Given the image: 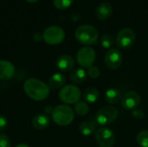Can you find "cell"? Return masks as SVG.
Returning a JSON list of instances; mask_svg holds the SVG:
<instances>
[{"label":"cell","instance_id":"cell-1","mask_svg":"<svg viewBox=\"0 0 148 147\" xmlns=\"http://www.w3.org/2000/svg\"><path fill=\"white\" fill-rule=\"evenodd\" d=\"M24 93L31 100L41 101L48 98L49 88L42 81L36 78H29L23 84Z\"/></svg>","mask_w":148,"mask_h":147},{"label":"cell","instance_id":"cell-2","mask_svg":"<svg viewBox=\"0 0 148 147\" xmlns=\"http://www.w3.org/2000/svg\"><path fill=\"white\" fill-rule=\"evenodd\" d=\"M76 40L84 45H92L96 43L99 37L98 30L90 24H83L79 26L75 33Z\"/></svg>","mask_w":148,"mask_h":147},{"label":"cell","instance_id":"cell-3","mask_svg":"<svg viewBox=\"0 0 148 147\" xmlns=\"http://www.w3.org/2000/svg\"><path fill=\"white\" fill-rule=\"evenodd\" d=\"M75 113L73 109L68 105H58L56 106L51 114L53 121L62 126H69L74 120Z\"/></svg>","mask_w":148,"mask_h":147},{"label":"cell","instance_id":"cell-4","mask_svg":"<svg viewBox=\"0 0 148 147\" xmlns=\"http://www.w3.org/2000/svg\"><path fill=\"white\" fill-rule=\"evenodd\" d=\"M118 117V111L114 107L107 106L101 108L95 114V120L98 125L108 126L112 124Z\"/></svg>","mask_w":148,"mask_h":147},{"label":"cell","instance_id":"cell-5","mask_svg":"<svg viewBox=\"0 0 148 147\" xmlns=\"http://www.w3.org/2000/svg\"><path fill=\"white\" fill-rule=\"evenodd\" d=\"M65 38L63 29L59 26H50L45 29L42 33V39L49 45L60 44Z\"/></svg>","mask_w":148,"mask_h":147},{"label":"cell","instance_id":"cell-6","mask_svg":"<svg viewBox=\"0 0 148 147\" xmlns=\"http://www.w3.org/2000/svg\"><path fill=\"white\" fill-rule=\"evenodd\" d=\"M80 98L81 90L75 85H66L59 92V99L65 104H75Z\"/></svg>","mask_w":148,"mask_h":147},{"label":"cell","instance_id":"cell-7","mask_svg":"<svg viewBox=\"0 0 148 147\" xmlns=\"http://www.w3.org/2000/svg\"><path fill=\"white\" fill-rule=\"evenodd\" d=\"M135 33L132 29L124 28L118 32L115 42L120 49H127L133 46L135 42Z\"/></svg>","mask_w":148,"mask_h":147},{"label":"cell","instance_id":"cell-8","mask_svg":"<svg viewBox=\"0 0 148 147\" xmlns=\"http://www.w3.org/2000/svg\"><path fill=\"white\" fill-rule=\"evenodd\" d=\"M95 139L100 147H113L115 144V134L108 127H100L95 132Z\"/></svg>","mask_w":148,"mask_h":147},{"label":"cell","instance_id":"cell-9","mask_svg":"<svg viewBox=\"0 0 148 147\" xmlns=\"http://www.w3.org/2000/svg\"><path fill=\"white\" fill-rule=\"evenodd\" d=\"M96 58L95 51L90 47H83L76 54L77 63L82 68H90L93 66Z\"/></svg>","mask_w":148,"mask_h":147},{"label":"cell","instance_id":"cell-10","mask_svg":"<svg viewBox=\"0 0 148 147\" xmlns=\"http://www.w3.org/2000/svg\"><path fill=\"white\" fill-rule=\"evenodd\" d=\"M104 62L109 69H118L122 63V54L117 49H110L105 54Z\"/></svg>","mask_w":148,"mask_h":147},{"label":"cell","instance_id":"cell-11","mask_svg":"<svg viewBox=\"0 0 148 147\" xmlns=\"http://www.w3.org/2000/svg\"><path fill=\"white\" fill-rule=\"evenodd\" d=\"M121 102L126 110H134L140 104V96L135 91H129L122 95Z\"/></svg>","mask_w":148,"mask_h":147},{"label":"cell","instance_id":"cell-12","mask_svg":"<svg viewBox=\"0 0 148 147\" xmlns=\"http://www.w3.org/2000/svg\"><path fill=\"white\" fill-rule=\"evenodd\" d=\"M15 74L13 63L6 60H0V79L3 81L10 80Z\"/></svg>","mask_w":148,"mask_h":147},{"label":"cell","instance_id":"cell-13","mask_svg":"<svg viewBox=\"0 0 148 147\" xmlns=\"http://www.w3.org/2000/svg\"><path fill=\"white\" fill-rule=\"evenodd\" d=\"M56 65L59 70L68 72L75 67V60L69 55H62L56 59Z\"/></svg>","mask_w":148,"mask_h":147},{"label":"cell","instance_id":"cell-14","mask_svg":"<svg viewBox=\"0 0 148 147\" xmlns=\"http://www.w3.org/2000/svg\"><path fill=\"white\" fill-rule=\"evenodd\" d=\"M114 9L111 3H102L98 5L95 10V16L99 20H107L113 14Z\"/></svg>","mask_w":148,"mask_h":147},{"label":"cell","instance_id":"cell-15","mask_svg":"<svg viewBox=\"0 0 148 147\" xmlns=\"http://www.w3.org/2000/svg\"><path fill=\"white\" fill-rule=\"evenodd\" d=\"M50 123V119L47 114H37L32 120V126L37 130H43L49 126Z\"/></svg>","mask_w":148,"mask_h":147},{"label":"cell","instance_id":"cell-16","mask_svg":"<svg viewBox=\"0 0 148 147\" xmlns=\"http://www.w3.org/2000/svg\"><path fill=\"white\" fill-rule=\"evenodd\" d=\"M66 82L65 76L61 73H56L50 76L48 81V86L49 88L52 89H58L64 87V84Z\"/></svg>","mask_w":148,"mask_h":147},{"label":"cell","instance_id":"cell-17","mask_svg":"<svg viewBox=\"0 0 148 147\" xmlns=\"http://www.w3.org/2000/svg\"><path fill=\"white\" fill-rule=\"evenodd\" d=\"M121 98H122V95H121V91L115 88H108L105 93V100L108 103L111 105L119 103L121 101Z\"/></svg>","mask_w":148,"mask_h":147},{"label":"cell","instance_id":"cell-18","mask_svg":"<svg viewBox=\"0 0 148 147\" xmlns=\"http://www.w3.org/2000/svg\"><path fill=\"white\" fill-rule=\"evenodd\" d=\"M97 125L98 124L96 123L95 120H86V121H83L80 125L79 130H80V132L82 133V135L90 136L91 134H93V133H95Z\"/></svg>","mask_w":148,"mask_h":147},{"label":"cell","instance_id":"cell-19","mask_svg":"<svg viewBox=\"0 0 148 147\" xmlns=\"http://www.w3.org/2000/svg\"><path fill=\"white\" fill-rule=\"evenodd\" d=\"M99 96H100V93L98 89L94 87L87 88L82 93V98L84 99L85 101L88 103H95L99 99Z\"/></svg>","mask_w":148,"mask_h":147},{"label":"cell","instance_id":"cell-20","mask_svg":"<svg viewBox=\"0 0 148 147\" xmlns=\"http://www.w3.org/2000/svg\"><path fill=\"white\" fill-rule=\"evenodd\" d=\"M87 78V74L83 68L74 69L70 73V80L75 84H82Z\"/></svg>","mask_w":148,"mask_h":147},{"label":"cell","instance_id":"cell-21","mask_svg":"<svg viewBox=\"0 0 148 147\" xmlns=\"http://www.w3.org/2000/svg\"><path fill=\"white\" fill-rule=\"evenodd\" d=\"M89 111V107L88 104L85 101H78L75 105V112L80 115V116H84L86 115Z\"/></svg>","mask_w":148,"mask_h":147},{"label":"cell","instance_id":"cell-22","mask_svg":"<svg viewBox=\"0 0 148 147\" xmlns=\"http://www.w3.org/2000/svg\"><path fill=\"white\" fill-rule=\"evenodd\" d=\"M100 42L101 44V46L105 49H111V47L114 45V37L109 35V34H105L103 35L101 39H100Z\"/></svg>","mask_w":148,"mask_h":147},{"label":"cell","instance_id":"cell-23","mask_svg":"<svg viewBox=\"0 0 148 147\" xmlns=\"http://www.w3.org/2000/svg\"><path fill=\"white\" fill-rule=\"evenodd\" d=\"M136 140L140 146L148 147V130H143L140 132L136 137Z\"/></svg>","mask_w":148,"mask_h":147},{"label":"cell","instance_id":"cell-24","mask_svg":"<svg viewBox=\"0 0 148 147\" xmlns=\"http://www.w3.org/2000/svg\"><path fill=\"white\" fill-rule=\"evenodd\" d=\"M74 0H53L55 7L58 10H65L70 7Z\"/></svg>","mask_w":148,"mask_h":147},{"label":"cell","instance_id":"cell-25","mask_svg":"<svg viewBox=\"0 0 148 147\" xmlns=\"http://www.w3.org/2000/svg\"><path fill=\"white\" fill-rule=\"evenodd\" d=\"M100 74L101 73H100L99 68L95 66H92V67L88 68V75L92 79H97L100 76Z\"/></svg>","mask_w":148,"mask_h":147},{"label":"cell","instance_id":"cell-26","mask_svg":"<svg viewBox=\"0 0 148 147\" xmlns=\"http://www.w3.org/2000/svg\"><path fill=\"white\" fill-rule=\"evenodd\" d=\"M0 147H11L9 137L4 133H0Z\"/></svg>","mask_w":148,"mask_h":147},{"label":"cell","instance_id":"cell-27","mask_svg":"<svg viewBox=\"0 0 148 147\" xmlns=\"http://www.w3.org/2000/svg\"><path fill=\"white\" fill-rule=\"evenodd\" d=\"M132 116L136 120H143L145 118V113L142 110H133Z\"/></svg>","mask_w":148,"mask_h":147},{"label":"cell","instance_id":"cell-28","mask_svg":"<svg viewBox=\"0 0 148 147\" xmlns=\"http://www.w3.org/2000/svg\"><path fill=\"white\" fill-rule=\"evenodd\" d=\"M8 126L7 118L3 115H0V131H3Z\"/></svg>","mask_w":148,"mask_h":147},{"label":"cell","instance_id":"cell-29","mask_svg":"<svg viewBox=\"0 0 148 147\" xmlns=\"http://www.w3.org/2000/svg\"><path fill=\"white\" fill-rule=\"evenodd\" d=\"M33 39H34V41H36V42H40V41L42 39V35H41V34H39V33H36V34L34 35V36H33Z\"/></svg>","mask_w":148,"mask_h":147},{"label":"cell","instance_id":"cell-30","mask_svg":"<svg viewBox=\"0 0 148 147\" xmlns=\"http://www.w3.org/2000/svg\"><path fill=\"white\" fill-rule=\"evenodd\" d=\"M53 110H54V108H53L52 107H50V106H47V107H44V112H45L47 114H52Z\"/></svg>","mask_w":148,"mask_h":147},{"label":"cell","instance_id":"cell-31","mask_svg":"<svg viewBox=\"0 0 148 147\" xmlns=\"http://www.w3.org/2000/svg\"><path fill=\"white\" fill-rule=\"evenodd\" d=\"M16 147H29L28 145H25V144H20V145H17Z\"/></svg>","mask_w":148,"mask_h":147},{"label":"cell","instance_id":"cell-32","mask_svg":"<svg viewBox=\"0 0 148 147\" xmlns=\"http://www.w3.org/2000/svg\"><path fill=\"white\" fill-rule=\"evenodd\" d=\"M27 2H29V3H36V2H37L38 0H26Z\"/></svg>","mask_w":148,"mask_h":147}]
</instances>
